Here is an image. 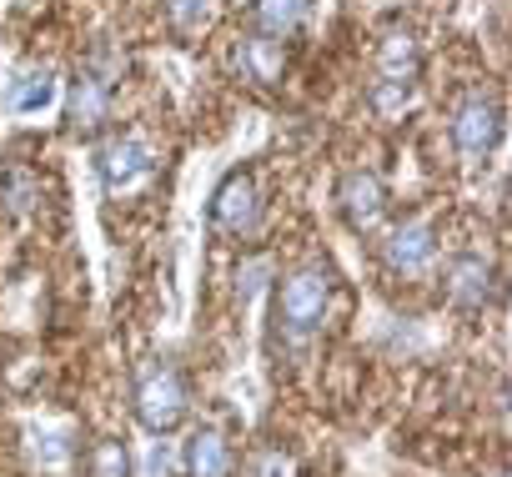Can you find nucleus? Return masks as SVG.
<instances>
[{"mask_svg": "<svg viewBox=\"0 0 512 477\" xmlns=\"http://www.w3.org/2000/svg\"><path fill=\"white\" fill-rule=\"evenodd\" d=\"M327 302H332V272H327V267H297V272L277 287V322H282L292 337H307V332L322 327Z\"/></svg>", "mask_w": 512, "mask_h": 477, "instance_id": "f257e3e1", "label": "nucleus"}, {"mask_svg": "<svg viewBox=\"0 0 512 477\" xmlns=\"http://www.w3.org/2000/svg\"><path fill=\"white\" fill-rule=\"evenodd\" d=\"M136 417L146 432H176L186 422V382L176 377V367H146L136 382Z\"/></svg>", "mask_w": 512, "mask_h": 477, "instance_id": "f03ea898", "label": "nucleus"}, {"mask_svg": "<svg viewBox=\"0 0 512 477\" xmlns=\"http://www.w3.org/2000/svg\"><path fill=\"white\" fill-rule=\"evenodd\" d=\"M156 176V151L141 136H116L101 151V181L111 196H136L141 186H151Z\"/></svg>", "mask_w": 512, "mask_h": 477, "instance_id": "7ed1b4c3", "label": "nucleus"}, {"mask_svg": "<svg viewBox=\"0 0 512 477\" xmlns=\"http://www.w3.org/2000/svg\"><path fill=\"white\" fill-rule=\"evenodd\" d=\"M497 136H502V111H497V101L482 96V91H472V96L457 106V116H452V146L462 151V161H487L492 146H497Z\"/></svg>", "mask_w": 512, "mask_h": 477, "instance_id": "20e7f679", "label": "nucleus"}, {"mask_svg": "<svg viewBox=\"0 0 512 477\" xmlns=\"http://www.w3.org/2000/svg\"><path fill=\"white\" fill-rule=\"evenodd\" d=\"M256 216H262V191H256V176L251 171H226V181L211 196V221L226 236H246L256 226Z\"/></svg>", "mask_w": 512, "mask_h": 477, "instance_id": "39448f33", "label": "nucleus"}, {"mask_svg": "<svg viewBox=\"0 0 512 477\" xmlns=\"http://www.w3.org/2000/svg\"><path fill=\"white\" fill-rule=\"evenodd\" d=\"M432 257H437V231H432V221H422V216L392 226V231H387V242H382V262H387L397 277H417V272H427Z\"/></svg>", "mask_w": 512, "mask_h": 477, "instance_id": "423d86ee", "label": "nucleus"}, {"mask_svg": "<svg viewBox=\"0 0 512 477\" xmlns=\"http://www.w3.org/2000/svg\"><path fill=\"white\" fill-rule=\"evenodd\" d=\"M337 201H342V216L352 231H377L382 216H387V186L372 176V171H347L342 186H337Z\"/></svg>", "mask_w": 512, "mask_h": 477, "instance_id": "0eeeda50", "label": "nucleus"}, {"mask_svg": "<svg viewBox=\"0 0 512 477\" xmlns=\"http://www.w3.org/2000/svg\"><path fill=\"white\" fill-rule=\"evenodd\" d=\"M66 111H71V131L76 136H96L106 126V116H111V76H101L91 66L76 71L71 96H66Z\"/></svg>", "mask_w": 512, "mask_h": 477, "instance_id": "6e6552de", "label": "nucleus"}, {"mask_svg": "<svg viewBox=\"0 0 512 477\" xmlns=\"http://www.w3.org/2000/svg\"><path fill=\"white\" fill-rule=\"evenodd\" d=\"M442 292H447L452 307H462V312H482V307L492 302L497 282H492V267H487L482 257H457V262L447 267V277H442Z\"/></svg>", "mask_w": 512, "mask_h": 477, "instance_id": "1a4fd4ad", "label": "nucleus"}, {"mask_svg": "<svg viewBox=\"0 0 512 477\" xmlns=\"http://www.w3.org/2000/svg\"><path fill=\"white\" fill-rule=\"evenodd\" d=\"M236 66H241V76L256 81V86H277L282 71H287V51H282V41H272V36L256 31V36H241Z\"/></svg>", "mask_w": 512, "mask_h": 477, "instance_id": "9d476101", "label": "nucleus"}, {"mask_svg": "<svg viewBox=\"0 0 512 477\" xmlns=\"http://www.w3.org/2000/svg\"><path fill=\"white\" fill-rule=\"evenodd\" d=\"M377 66H382V76H392V81H417L422 51H417V36H412V26H397V21H392V26L382 31Z\"/></svg>", "mask_w": 512, "mask_h": 477, "instance_id": "9b49d317", "label": "nucleus"}, {"mask_svg": "<svg viewBox=\"0 0 512 477\" xmlns=\"http://www.w3.org/2000/svg\"><path fill=\"white\" fill-rule=\"evenodd\" d=\"M246 11L256 16V31H262V36L287 41V36L302 31V21H307V11H312V0H251Z\"/></svg>", "mask_w": 512, "mask_h": 477, "instance_id": "f8f14e48", "label": "nucleus"}, {"mask_svg": "<svg viewBox=\"0 0 512 477\" xmlns=\"http://www.w3.org/2000/svg\"><path fill=\"white\" fill-rule=\"evenodd\" d=\"M51 101H56V76H51V71H26V76H16L11 91H6V111H11V116H36V111H46Z\"/></svg>", "mask_w": 512, "mask_h": 477, "instance_id": "ddd939ff", "label": "nucleus"}, {"mask_svg": "<svg viewBox=\"0 0 512 477\" xmlns=\"http://www.w3.org/2000/svg\"><path fill=\"white\" fill-rule=\"evenodd\" d=\"M186 467H191V477H226L231 472V452H226L221 432H196L191 447H186Z\"/></svg>", "mask_w": 512, "mask_h": 477, "instance_id": "4468645a", "label": "nucleus"}, {"mask_svg": "<svg viewBox=\"0 0 512 477\" xmlns=\"http://www.w3.org/2000/svg\"><path fill=\"white\" fill-rule=\"evenodd\" d=\"M412 96H417V81H392V76L372 81V111L382 121H402L412 111Z\"/></svg>", "mask_w": 512, "mask_h": 477, "instance_id": "2eb2a0df", "label": "nucleus"}, {"mask_svg": "<svg viewBox=\"0 0 512 477\" xmlns=\"http://www.w3.org/2000/svg\"><path fill=\"white\" fill-rule=\"evenodd\" d=\"M166 21L176 36H201L216 21V0H166Z\"/></svg>", "mask_w": 512, "mask_h": 477, "instance_id": "dca6fc26", "label": "nucleus"}, {"mask_svg": "<svg viewBox=\"0 0 512 477\" xmlns=\"http://www.w3.org/2000/svg\"><path fill=\"white\" fill-rule=\"evenodd\" d=\"M91 467H96V477H131V462H126V447L121 442H101L91 452Z\"/></svg>", "mask_w": 512, "mask_h": 477, "instance_id": "f3484780", "label": "nucleus"}, {"mask_svg": "<svg viewBox=\"0 0 512 477\" xmlns=\"http://www.w3.org/2000/svg\"><path fill=\"white\" fill-rule=\"evenodd\" d=\"M256 477H297V462L287 457V452H262V457H256Z\"/></svg>", "mask_w": 512, "mask_h": 477, "instance_id": "a211bd4d", "label": "nucleus"}, {"mask_svg": "<svg viewBox=\"0 0 512 477\" xmlns=\"http://www.w3.org/2000/svg\"><path fill=\"white\" fill-rule=\"evenodd\" d=\"M231 6H251V0H231Z\"/></svg>", "mask_w": 512, "mask_h": 477, "instance_id": "6ab92c4d", "label": "nucleus"}]
</instances>
